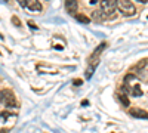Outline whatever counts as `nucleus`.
Listing matches in <instances>:
<instances>
[{
    "label": "nucleus",
    "mask_w": 148,
    "mask_h": 133,
    "mask_svg": "<svg viewBox=\"0 0 148 133\" xmlns=\"http://www.w3.org/2000/svg\"><path fill=\"white\" fill-rule=\"evenodd\" d=\"M116 3V8L121 12L123 15L126 16H132L136 14V8H135V5L130 2V0H114Z\"/></svg>",
    "instance_id": "obj_1"
},
{
    "label": "nucleus",
    "mask_w": 148,
    "mask_h": 133,
    "mask_svg": "<svg viewBox=\"0 0 148 133\" xmlns=\"http://www.w3.org/2000/svg\"><path fill=\"white\" fill-rule=\"evenodd\" d=\"M0 101H2V104L6 105V106H16V99H15L14 93L8 89L0 92Z\"/></svg>",
    "instance_id": "obj_2"
},
{
    "label": "nucleus",
    "mask_w": 148,
    "mask_h": 133,
    "mask_svg": "<svg viewBox=\"0 0 148 133\" xmlns=\"http://www.w3.org/2000/svg\"><path fill=\"white\" fill-rule=\"evenodd\" d=\"M101 5V12L105 15V16H113L114 12H116V3L113 2V0H101L99 2Z\"/></svg>",
    "instance_id": "obj_3"
},
{
    "label": "nucleus",
    "mask_w": 148,
    "mask_h": 133,
    "mask_svg": "<svg viewBox=\"0 0 148 133\" xmlns=\"http://www.w3.org/2000/svg\"><path fill=\"white\" fill-rule=\"evenodd\" d=\"M25 8L31 12H42L43 10V6L39 0H27L25 2Z\"/></svg>",
    "instance_id": "obj_4"
},
{
    "label": "nucleus",
    "mask_w": 148,
    "mask_h": 133,
    "mask_svg": "<svg viewBox=\"0 0 148 133\" xmlns=\"http://www.w3.org/2000/svg\"><path fill=\"white\" fill-rule=\"evenodd\" d=\"M65 8H67V12H68L70 15H76L77 14V9H79L77 0H67V2H65Z\"/></svg>",
    "instance_id": "obj_5"
},
{
    "label": "nucleus",
    "mask_w": 148,
    "mask_h": 133,
    "mask_svg": "<svg viewBox=\"0 0 148 133\" xmlns=\"http://www.w3.org/2000/svg\"><path fill=\"white\" fill-rule=\"evenodd\" d=\"M129 114L132 117H136V118H147L148 117V113H145L142 110H138V108H132V110L129 111Z\"/></svg>",
    "instance_id": "obj_6"
},
{
    "label": "nucleus",
    "mask_w": 148,
    "mask_h": 133,
    "mask_svg": "<svg viewBox=\"0 0 148 133\" xmlns=\"http://www.w3.org/2000/svg\"><path fill=\"white\" fill-rule=\"evenodd\" d=\"M105 49H107V42H102L101 44H98V47H96V49L93 50V53H92V59L98 58V56H99V55H101Z\"/></svg>",
    "instance_id": "obj_7"
},
{
    "label": "nucleus",
    "mask_w": 148,
    "mask_h": 133,
    "mask_svg": "<svg viewBox=\"0 0 148 133\" xmlns=\"http://www.w3.org/2000/svg\"><path fill=\"white\" fill-rule=\"evenodd\" d=\"M96 65H98V62H95V64H90L88 68H86V71H84V78H86V80L92 78L93 72H95V70H96Z\"/></svg>",
    "instance_id": "obj_8"
},
{
    "label": "nucleus",
    "mask_w": 148,
    "mask_h": 133,
    "mask_svg": "<svg viewBox=\"0 0 148 133\" xmlns=\"http://www.w3.org/2000/svg\"><path fill=\"white\" fill-rule=\"evenodd\" d=\"M74 18H76L79 22H83V24H89V22H90V19H89L88 16L80 15V14H76V15H74Z\"/></svg>",
    "instance_id": "obj_9"
},
{
    "label": "nucleus",
    "mask_w": 148,
    "mask_h": 133,
    "mask_svg": "<svg viewBox=\"0 0 148 133\" xmlns=\"http://www.w3.org/2000/svg\"><path fill=\"white\" fill-rule=\"evenodd\" d=\"M119 101L121 102V105H125V106L129 105V99H127V96L125 93H119Z\"/></svg>",
    "instance_id": "obj_10"
},
{
    "label": "nucleus",
    "mask_w": 148,
    "mask_h": 133,
    "mask_svg": "<svg viewBox=\"0 0 148 133\" xmlns=\"http://www.w3.org/2000/svg\"><path fill=\"white\" fill-rule=\"evenodd\" d=\"M92 16H93V19L96 18V21H101V19H102V16H105V15L102 14L101 10H95L93 14H92Z\"/></svg>",
    "instance_id": "obj_11"
},
{
    "label": "nucleus",
    "mask_w": 148,
    "mask_h": 133,
    "mask_svg": "<svg viewBox=\"0 0 148 133\" xmlns=\"http://www.w3.org/2000/svg\"><path fill=\"white\" fill-rule=\"evenodd\" d=\"M133 96H141L142 95V90H141V87L139 86H135L133 89H132V92H130Z\"/></svg>",
    "instance_id": "obj_12"
},
{
    "label": "nucleus",
    "mask_w": 148,
    "mask_h": 133,
    "mask_svg": "<svg viewBox=\"0 0 148 133\" xmlns=\"http://www.w3.org/2000/svg\"><path fill=\"white\" fill-rule=\"evenodd\" d=\"M12 22H14V24H15L16 27H21V22H19L18 16H12Z\"/></svg>",
    "instance_id": "obj_13"
},
{
    "label": "nucleus",
    "mask_w": 148,
    "mask_h": 133,
    "mask_svg": "<svg viewBox=\"0 0 148 133\" xmlns=\"http://www.w3.org/2000/svg\"><path fill=\"white\" fill-rule=\"evenodd\" d=\"M25 2H27V0H18V3H19L22 8H25Z\"/></svg>",
    "instance_id": "obj_14"
},
{
    "label": "nucleus",
    "mask_w": 148,
    "mask_h": 133,
    "mask_svg": "<svg viewBox=\"0 0 148 133\" xmlns=\"http://www.w3.org/2000/svg\"><path fill=\"white\" fill-rule=\"evenodd\" d=\"M82 83H83L82 80H76V81H74V86H80Z\"/></svg>",
    "instance_id": "obj_15"
},
{
    "label": "nucleus",
    "mask_w": 148,
    "mask_h": 133,
    "mask_svg": "<svg viewBox=\"0 0 148 133\" xmlns=\"http://www.w3.org/2000/svg\"><path fill=\"white\" fill-rule=\"evenodd\" d=\"M0 133H9V130L8 129H2V130H0Z\"/></svg>",
    "instance_id": "obj_16"
},
{
    "label": "nucleus",
    "mask_w": 148,
    "mask_h": 133,
    "mask_svg": "<svg viewBox=\"0 0 148 133\" xmlns=\"http://www.w3.org/2000/svg\"><path fill=\"white\" fill-rule=\"evenodd\" d=\"M136 2H139V3H147L148 0H136Z\"/></svg>",
    "instance_id": "obj_17"
},
{
    "label": "nucleus",
    "mask_w": 148,
    "mask_h": 133,
    "mask_svg": "<svg viewBox=\"0 0 148 133\" xmlns=\"http://www.w3.org/2000/svg\"><path fill=\"white\" fill-rule=\"evenodd\" d=\"M147 118H148V117H147Z\"/></svg>",
    "instance_id": "obj_18"
}]
</instances>
